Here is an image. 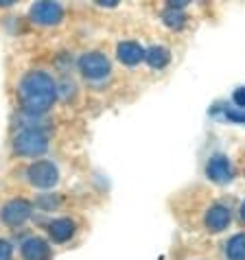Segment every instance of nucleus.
I'll return each instance as SVG.
<instances>
[{"label": "nucleus", "instance_id": "nucleus-1", "mask_svg": "<svg viewBox=\"0 0 245 260\" xmlns=\"http://www.w3.org/2000/svg\"><path fill=\"white\" fill-rule=\"evenodd\" d=\"M57 96V85L48 72L31 70L26 72L20 81V101H22L24 110L33 114L46 112Z\"/></svg>", "mask_w": 245, "mask_h": 260}, {"label": "nucleus", "instance_id": "nucleus-2", "mask_svg": "<svg viewBox=\"0 0 245 260\" xmlns=\"http://www.w3.org/2000/svg\"><path fill=\"white\" fill-rule=\"evenodd\" d=\"M13 149H16V153L28 155V157L42 155L48 149V136L42 129H35V127L22 129L16 136V140H13Z\"/></svg>", "mask_w": 245, "mask_h": 260}, {"label": "nucleus", "instance_id": "nucleus-3", "mask_svg": "<svg viewBox=\"0 0 245 260\" xmlns=\"http://www.w3.org/2000/svg\"><path fill=\"white\" fill-rule=\"evenodd\" d=\"M26 177L35 188H53L57 184V179H59V173H57L53 162L40 160V162H33L26 169Z\"/></svg>", "mask_w": 245, "mask_h": 260}, {"label": "nucleus", "instance_id": "nucleus-4", "mask_svg": "<svg viewBox=\"0 0 245 260\" xmlns=\"http://www.w3.org/2000/svg\"><path fill=\"white\" fill-rule=\"evenodd\" d=\"M79 68H81L83 77L92 79V81H101L110 75V59L103 53H85L79 59Z\"/></svg>", "mask_w": 245, "mask_h": 260}, {"label": "nucleus", "instance_id": "nucleus-5", "mask_svg": "<svg viewBox=\"0 0 245 260\" xmlns=\"http://www.w3.org/2000/svg\"><path fill=\"white\" fill-rule=\"evenodd\" d=\"M31 212H33V206L26 199H11L9 204H5L0 216H3V221L7 225L16 228V225H22L28 216H31Z\"/></svg>", "mask_w": 245, "mask_h": 260}, {"label": "nucleus", "instance_id": "nucleus-6", "mask_svg": "<svg viewBox=\"0 0 245 260\" xmlns=\"http://www.w3.org/2000/svg\"><path fill=\"white\" fill-rule=\"evenodd\" d=\"M31 18H33V22L50 26V24L62 22L64 9L57 3H35L31 7Z\"/></svg>", "mask_w": 245, "mask_h": 260}, {"label": "nucleus", "instance_id": "nucleus-7", "mask_svg": "<svg viewBox=\"0 0 245 260\" xmlns=\"http://www.w3.org/2000/svg\"><path fill=\"white\" fill-rule=\"evenodd\" d=\"M206 175L212 179V182L217 184H228L230 179H232V164H230V160L226 155H215L208 160L206 164Z\"/></svg>", "mask_w": 245, "mask_h": 260}, {"label": "nucleus", "instance_id": "nucleus-8", "mask_svg": "<svg viewBox=\"0 0 245 260\" xmlns=\"http://www.w3.org/2000/svg\"><path fill=\"white\" fill-rule=\"evenodd\" d=\"M230 223V210L226 206H210L206 212V228L210 230V232H221V230H226Z\"/></svg>", "mask_w": 245, "mask_h": 260}, {"label": "nucleus", "instance_id": "nucleus-9", "mask_svg": "<svg viewBox=\"0 0 245 260\" xmlns=\"http://www.w3.org/2000/svg\"><path fill=\"white\" fill-rule=\"evenodd\" d=\"M48 245L46 241L33 236V238H26L22 243V258L24 260H46L48 258Z\"/></svg>", "mask_w": 245, "mask_h": 260}, {"label": "nucleus", "instance_id": "nucleus-10", "mask_svg": "<svg viewBox=\"0 0 245 260\" xmlns=\"http://www.w3.org/2000/svg\"><path fill=\"white\" fill-rule=\"evenodd\" d=\"M116 53H118V59L122 63H127V66H136L138 61L145 59V48L136 44V42H120Z\"/></svg>", "mask_w": 245, "mask_h": 260}, {"label": "nucleus", "instance_id": "nucleus-11", "mask_svg": "<svg viewBox=\"0 0 245 260\" xmlns=\"http://www.w3.org/2000/svg\"><path fill=\"white\" fill-rule=\"evenodd\" d=\"M48 232H50V236H53V241L66 243L68 238L75 234V223L70 221V219H55L48 225Z\"/></svg>", "mask_w": 245, "mask_h": 260}, {"label": "nucleus", "instance_id": "nucleus-12", "mask_svg": "<svg viewBox=\"0 0 245 260\" xmlns=\"http://www.w3.org/2000/svg\"><path fill=\"white\" fill-rule=\"evenodd\" d=\"M171 59V53L164 46H151L149 50H145V61L151 68H164Z\"/></svg>", "mask_w": 245, "mask_h": 260}, {"label": "nucleus", "instance_id": "nucleus-13", "mask_svg": "<svg viewBox=\"0 0 245 260\" xmlns=\"http://www.w3.org/2000/svg\"><path fill=\"white\" fill-rule=\"evenodd\" d=\"M226 258L228 260H245V234H234L226 243Z\"/></svg>", "mask_w": 245, "mask_h": 260}, {"label": "nucleus", "instance_id": "nucleus-14", "mask_svg": "<svg viewBox=\"0 0 245 260\" xmlns=\"http://www.w3.org/2000/svg\"><path fill=\"white\" fill-rule=\"evenodd\" d=\"M162 18H164V22H167L169 26H173V28H179L184 24V20H186V16L182 11H179V9H171V7L162 13Z\"/></svg>", "mask_w": 245, "mask_h": 260}, {"label": "nucleus", "instance_id": "nucleus-15", "mask_svg": "<svg viewBox=\"0 0 245 260\" xmlns=\"http://www.w3.org/2000/svg\"><path fill=\"white\" fill-rule=\"evenodd\" d=\"M11 254H13L11 245L7 241H0V260H11Z\"/></svg>", "mask_w": 245, "mask_h": 260}, {"label": "nucleus", "instance_id": "nucleus-16", "mask_svg": "<svg viewBox=\"0 0 245 260\" xmlns=\"http://www.w3.org/2000/svg\"><path fill=\"white\" fill-rule=\"evenodd\" d=\"M232 99H234V103H236V105H239V107H243V110H245V88L234 90Z\"/></svg>", "mask_w": 245, "mask_h": 260}, {"label": "nucleus", "instance_id": "nucleus-17", "mask_svg": "<svg viewBox=\"0 0 245 260\" xmlns=\"http://www.w3.org/2000/svg\"><path fill=\"white\" fill-rule=\"evenodd\" d=\"M226 116L230 120H236V122H245V112H234V110H228Z\"/></svg>", "mask_w": 245, "mask_h": 260}, {"label": "nucleus", "instance_id": "nucleus-18", "mask_svg": "<svg viewBox=\"0 0 245 260\" xmlns=\"http://www.w3.org/2000/svg\"><path fill=\"white\" fill-rule=\"evenodd\" d=\"M241 219L245 221V201H243V204H241Z\"/></svg>", "mask_w": 245, "mask_h": 260}]
</instances>
